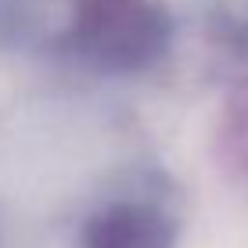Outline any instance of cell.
Listing matches in <instances>:
<instances>
[{
  "label": "cell",
  "mask_w": 248,
  "mask_h": 248,
  "mask_svg": "<svg viewBox=\"0 0 248 248\" xmlns=\"http://www.w3.org/2000/svg\"><path fill=\"white\" fill-rule=\"evenodd\" d=\"M68 47L108 72H137L169 44V22L155 0H68Z\"/></svg>",
  "instance_id": "obj_1"
},
{
  "label": "cell",
  "mask_w": 248,
  "mask_h": 248,
  "mask_svg": "<svg viewBox=\"0 0 248 248\" xmlns=\"http://www.w3.org/2000/svg\"><path fill=\"white\" fill-rule=\"evenodd\" d=\"M180 227L155 198L119 194L101 202L79 230L83 248H176Z\"/></svg>",
  "instance_id": "obj_2"
}]
</instances>
